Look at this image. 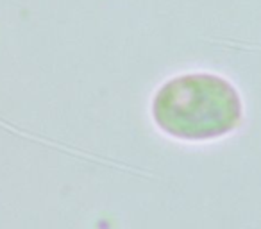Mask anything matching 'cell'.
Masks as SVG:
<instances>
[{"instance_id": "6da1fadb", "label": "cell", "mask_w": 261, "mask_h": 229, "mask_svg": "<svg viewBox=\"0 0 261 229\" xmlns=\"http://www.w3.org/2000/svg\"><path fill=\"white\" fill-rule=\"evenodd\" d=\"M242 98L224 77L188 73L165 83L152 100V118L168 136L188 142L232 133L242 120Z\"/></svg>"}]
</instances>
